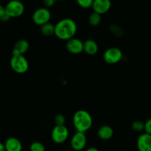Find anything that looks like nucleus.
I'll return each instance as SVG.
<instances>
[{"mask_svg": "<svg viewBox=\"0 0 151 151\" xmlns=\"http://www.w3.org/2000/svg\"><path fill=\"white\" fill-rule=\"evenodd\" d=\"M55 0H44V4L45 6V7L48 8V7H52L54 6V4H55Z\"/></svg>", "mask_w": 151, "mask_h": 151, "instance_id": "obj_24", "label": "nucleus"}, {"mask_svg": "<svg viewBox=\"0 0 151 151\" xmlns=\"http://www.w3.org/2000/svg\"><path fill=\"white\" fill-rule=\"evenodd\" d=\"M50 19H51V13L50 10L45 7L36 9L33 12L32 16V19L34 23L40 27L50 22Z\"/></svg>", "mask_w": 151, "mask_h": 151, "instance_id": "obj_5", "label": "nucleus"}, {"mask_svg": "<svg viewBox=\"0 0 151 151\" xmlns=\"http://www.w3.org/2000/svg\"><path fill=\"white\" fill-rule=\"evenodd\" d=\"M137 146L139 151H151V135L142 134L137 139Z\"/></svg>", "mask_w": 151, "mask_h": 151, "instance_id": "obj_10", "label": "nucleus"}, {"mask_svg": "<svg viewBox=\"0 0 151 151\" xmlns=\"http://www.w3.org/2000/svg\"><path fill=\"white\" fill-rule=\"evenodd\" d=\"M5 14H6L5 7H4L3 5H1V4H0V19H1V18Z\"/></svg>", "mask_w": 151, "mask_h": 151, "instance_id": "obj_25", "label": "nucleus"}, {"mask_svg": "<svg viewBox=\"0 0 151 151\" xmlns=\"http://www.w3.org/2000/svg\"><path fill=\"white\" fill-rule=\"evenodd\" d=\"M51 137L56 144H63L69 137V130L65 125H55L52 130Z\"/></svg>", "mask_w": 151, "mask_h": 151, "instance_id": "obj_7", "label": "nucleus"}, {"mask_svg": "<svg viewBox=\"0 0 151 151\" xmlns=\"http://www.w3.org/2000/svg\"><path fill=\"white\" fill-rule=\"evenodd\" d=\"M73 125L78 132L86 133L91 128L93 119L89 112L86 110H78L72 118Z\"/></svg>", "mask_w": 151, "mask_h": 151, "instance_id": "obj_2", "label": "nucleus"}, {"mask_svg": "<svg viewBox=\"0 0 151 151\" xmlns=\"http://www.w3.org/2000/svg\"><path fill=\"white\" fill-rule=\"evenodd\" d=\"M122 50L118 47H109L103 53V60L109 64H115L122 59Z\"/></svg>", "mask_w": 151, "mask_h": 151, "instance_id": "obj_6", "label": "nucleus"}, {"mask_svg": "<svg viewBox=\"0 0 151 151\" xmlns=\"http://www.w3.org/2000/svg\"><path fill=\"white\" fill-rule=\"evenodd\" d=\"M86 151H100V150H99L97 148H96V147H88V148Z\"/></svg>", "mask_w": 151, "mask_h": 151, "instance_id": "obj_28", "label": "nucleus"}, {"mask_svg": "<svg viewBox=\"0 0 151 151\" xmlns=\"http://www.w3.org/2000/svg\"><path fill=\"white\" fill-rule=\"evenodd\" d=\"M55 26L50 22L41 26V32L44 36L50 37L55 35Z\"/></svg>", "mask_w": 151, "mask_h": 151, "instance_id": "obj_16", "label": "nucleus"}, {"mask_svg": "<svg viewBox=\"0 0 151 151\" xmlns=\"http://www.w3.org/2000/svg\"><path fill=\"white\" fill-rule=\"evenodd\" d=\"M0 151H6L4 143L1 142H0Z\"/></svg>", "mask_w": 151, "mask_h": 151, "instance_id": "obj_27", "label": "nucleus"}, {"mask_svg": "<svg viewBox=\"0 0 151 151\" xmlns=\"http://www.w3.org/2000/svg\"><path fill=\"white\" fill-rule=\"evenodd\" d=\"M101 15L98 14L97 13L93 12L92 13L89 15L88 18V22L89 24L92 27H97L101 22Z\"/></svg>", "mask_w": 151, "mask_h": 151, "instance_id": "obj_17", "label": "nucleus"}, {"mask_svg": "<svg viewBox=\"0 0 151 151\" xmlns=\"http://www.w3.org/2000/svg\"><path fill=\"white\" fill-rule=\"evenodd\" d=\"M54 122L55 123V125H65L66 117H65L64 115L61 114H58L55 116Z\"/></svg>", "mask_w": 151, "mask_h": 151, "instance_id": "obj_22", "label": "nucleus"}, {"mask_svg": "<svg viewBox=\"0 0 151 151\" xmlns=\"http://www.w3.org/2000/svg\"><path fill=\"white\" fill-rule=\"evenodd\" d=\"M55 35L60 40L69 41L71 38H75L78 30V26L75 21L70 18H64L60 19L55 24Z\"/></svg>", "mask_w": 151, "mask_h": 151, "instance_id": "obj_1", "label": "nucleus"}, {"mask_svg": "<svg viewBox=\"0 0 151 151\" xmlns=\"http://www.w3.org/2000/svg\"><path fill=\"white\" fill-rule=\"evenodd\" d=\"M131 128L136 132H142L145 131V122L140 120H136L132 123Z\"/></svg>", "mask_w": 151, "mask_h": 151, "instance_id": "obj_19", "label": "nucleus"}, {"mask_svg": "<svg viewBox=\"0 0 151 151\" xmlns=\"http://www.w3.org/2000/svg\"><path fill=\"white\" fill-rule=\"evenodd\" d=\"M99 50L98 44L94 40L87 39L83 42V51L89 55H94Z\"/></svg>", "mask_w": 151, "mask_h": 151, "instance_id": "obj_14", "label": "nucleus"}, {"mask_svg": "<svg viewBox=\"0 0 151 151\" xmlns=\"http://www.w3.org/2000/svg\"><path fill=\"white\" fill-rule=\"evenodd\" d=\"M6 151H22V144L19 139L16 137H9L4 143Z\"/></svg>", "mask_w": 151, "mask_h": 151, "instance_id": "obj_13", "label": "nucleus"}, {"mask_svg": "<svg viewBox=\"0 0 151 151\" xmlns=\"http://www.w3.org/2000/svg\"><path fill=\"white\" fill-rule=\"evenodd\" d=\"M10 65L11 69L18 74H24L29 69V62L24 55H12Z\"/></svg>", "mask_w": 151, "mask_h": 151, "instance_id": "obj_3", "label": "nucleus"}, {"mask_svg": "<svg viewBox=\"0 0 151 151\" xmlns=\"http://www.w3.org/2000/svg\"><path fill=\"white\" fill-rule=\"evenodd\" d=\"M77 3L82 8L87 9L90 8V7H92L94 1L93 0H78Z\"/></svg>", "mask_w": 151, "mask_h": 151, "instance_id": "obj_21", "label": "nucleus"}, {"mask_svg": "<svg viewBox=\"0 0 151 151\" xmlns=\"http://www.w3.org/2000/svg\"><path fill=\"white\" fill-rule=\"evenodd\" d=\"M111 2L109 0H94L92 5V9L94 13L100 15L105 14L110 10Z\"/></svg>", "mask_w": 151, "mask_h": 151, "instance_id": "obj_11", "label": "nucleus"}, {"mask_svg": "<svg viewBox=\"0 0 151 151\" xmlns=\"http://www.w3.org/2000/svg\"><path fill=\"white\" fill-rule=\"evenodd\" d=\"M71 147L75 151H81L86 145V137L85 133L77 131L71 139Z\"/></svg>", "mask_w": 151, "mask_h": 151, "instance_id": "obj_8", "label": "nucleus"}, {"mask_svg": "<svg viewBox=\"0 0 151 151\" xmlns=\"http://www.w3.org/2000/svg\"><path fill=\"white\" fill-rule=\"evenodd\" d=\"M145 131L147 134L151 135V118L147 119L145 122Z\"/></svg>", "mask_w": 151, "mask_h": 151, "instance_id": "obj_23", "label": "nucleus"}, {"mask_svg": "<svg viewBox=\"0 0 151 151\" xmlns=\"http://www.w3.org/2000/svg\"><path fill=\"white\" fill-rule=\"evenodd\" d=\"M10 19V16H7V14H5V15H4V16H3L1 19H0V20L2 21V22H7V21L9 20Z\"/></svg>", "mask_w": 151, "mask_h": 151, "instance_id": "obj_26", "label": "nucleus"}, {"mask_svg": "<svg viewBox=\"0 0 151 151\" xmlns=\"http://www.w3.org/2000/svg\"><path fill=\"white\" fill-rule=\"evenodd\" d=\"M6 14L10 18H17L22 16L24 12V5L19 0H11L4 6Z\"/></svg>", "mask_w": 151, "mask_h": 151, "instance_id": "obj_4", "label": "nucleus"}, {"mask_svg": "<svg viewBox=\"0 0 151 151\" xmlns=\"http://www.w3.org/2000/svg\"><path fill=\"white\" fill-rule=\"evenodd\" d=\"M66 47L67 51L72 54H81L83 52V42L79 38H72L66 41Z\"/></svg>", "mask_w": 151, "mask_h": 151, "instance_id": "obj_9", "label": "nucleus"}, {"mask_svg": "<svg viewBox=\"0 0 151 151\" xmlns=\"http://www.w3.org/2000/svg\"><path fill=\"white\" fill-rule=\"evenodd\" d=\"M110 29L112 32V33H113L115 36L121 37L122 35H123L124 34L123 29L116 24L110 25Z\"/></svg>", "mask_w": 151, "mask_h": 151, "instance_id": "obj_20", "label": "nucleus"}, {"mask_svg": "<svg viewBox=\"0 0 151 151\" xmlns=\"http://www.w3.org/2000/svg\"><path fill=\"white\" fill-rule=\"evenodd\" d=\"M29 150L30 151H45V146L41 142H33L30 144L29 146Z\"/></svg>", "mask_w": 151, "mask_h": 151, "instance_id": "obj_18", "label": "nucleus"}, {"mask_svg": "<svg viewBox=\"0 0 151 151\" xmlns=\"http://www.w3.org/2000/svg\"><path fill=\"white\" fill-rule=\"evenodd\" d=\"M29 49V41L26 39H20L15 43L12 53L13 55H24Z\"/></svg>", "mask_w": 151, "mask_h": 151, "instance_id": "obj_12", "label": "nucleus"}, {"mask_svg": "<svg viewBox=\"0 0 151 151\" xmlns=\"http://www.w3.org/2000/svg\"><path fill=\"white\" fill-rule=\"evenodd\" d=\"M97 136L102 140H109L114 136V130L109 125H102L97 130Z\"/></svg>", "mask_w": 151, "mask_h": 151, "instance_id": "obj_15", "label": "nucleus"}]
</instances>
